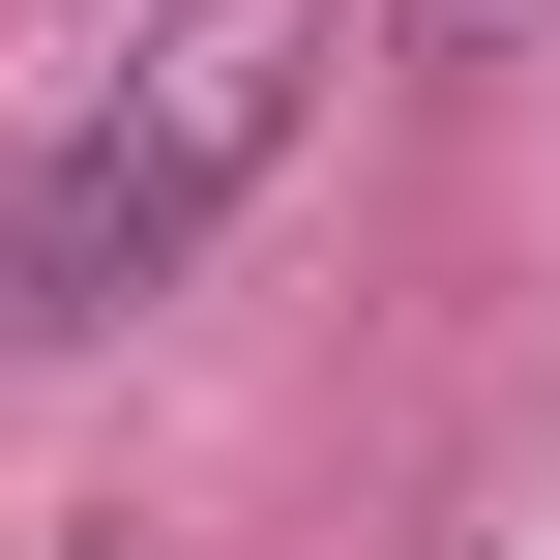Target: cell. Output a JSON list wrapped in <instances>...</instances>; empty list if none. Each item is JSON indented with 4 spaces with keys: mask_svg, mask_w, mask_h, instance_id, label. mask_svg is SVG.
Returning a JSON list of instances; mask_svg holds the SVG:
<instances>
[{
    "mask_svg": "<svg viewBox=\"0 0 560 560\" xmlns=\"http://www.w3.org/2000/svg\"><path fill=\"white\" fill-rule=\"evenodd\" d=\"M266 148H295V30H177V59H118L30 177H0V354H89V325H148L236 207H266Z\"/></svg>",
    "mask_w": 560,
    "mask_h": 560,
    "instance_id": "1",
    "label": "cell"
}]
</instances>
